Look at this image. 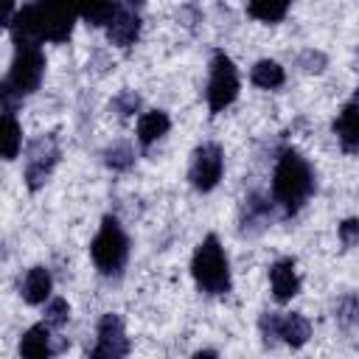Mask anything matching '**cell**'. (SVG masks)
Returning <instances> with one entry per match:
<instances>
[{"label": "cell", "instance_id": "cell-1", "mask_svg": "<svg viewBox=\"0 0 359 359\" xmlns=\"http://www.w3.org/2000/svg\"><path fill=\"white\" fill-rule=\"evenodd\" d=\"M79 11L65 8V6H45V3H28L17 8V17L11 22V39L14 45L31 42H67L73 34Z\"/></svg>", "mask_w": 359, "mask_h": 359}, {"label": "cell", "instance_id": "cell-2", "mask_svg": "<svg viewBox=\"0 0 359 359\" xmlns=\"http://www.w3.org/2000/svg\"><path fill=\"white\" fill-rule=\"evenodd\" d=\"M314 194V171L297 149H283L272 171V202L283 216H294Z\"/></svg>", "mask_w": 359, "mask_h": 359}, {"label": "cell", "instance_id": "cell-3", "mask_svg": "<svg viewBox=\"0 0 359 359\" xmlns=\"http://www.w3.org/2000/svg\"><path fill=\"white\" fill-rule=\"evenodd\" d=\"M42 73H45V53H42V48L31 45V42L14 45V59H11V67H8L6 79H3V87H0L3 107H6L3 112H14L17 101H22L34 90H39Z\"/></svg>", "mask_w": 359, "mask_h": 359}, {"label": "cell", "instance_id": "cell-4", "mask_svg": "<svg viewBox=\"0 0 359 359\" xmlns=\"http://www.w3.org/2000/svg\"><path fill=\"white\" fill-rule=\"evenodd\" d=\"M191 275H194V283L199 286V292L205 294H227L233 280H230V264H227V255H224V247L219 241L216 233H208L199 247L194 250V258H191Z\"/></svg>", "mask_w": 359, "mask_h": 359}, {"label": "cell", "instance_id": "cell-5", "mask_svg": "<svg viewBox=\"0 0 359 359\" xmlns=\"http://www.w3.org/2000/svg\"><path fill=\"white\" fill-rule=\"evenodd\" d=\"M90 255H93V264L101 275L112 278V275L123 272V266L129 261V238H126V233L115 216L101 219V227L90 244Z\"/></svg>", "mask_w": 359, "mask_h": 359}, {"label": "cell", "instance_id": "cell-6", "mask_svg": "<svg viewBox=\"0 0 359 359\" xmlns=\"http://www.w3.org/2000/svg\"><path fill=\"white\" fill-rule=\"evenodd\" d=\"M208 109L210 115L227 109L236 95H238V70L233 65V59L224 50H216L210 59V76H208Z\"/></svg>", "mask_w": 359, "mask_h": 359}, {"label": "cell", "instance_id": "cell-7", "mask_svg": "<svg viewBox=\"0 0 359 359\" xmlns=\"http://www.w3.org/2000/svg\"><path fill=\"white\" fill-rule=\"evenodd\" d=\"M59 157H62V151H59V140L53 135H39L36 140L28 143V149H25V185H28V191H39L48 182Z\"/></svg>", "mask_w": 359, "mask_h": 359}, {"label": "cell", "instance_id": "cell-8", "mask_svg": "<svg viewBox=\"0 0 359 359\" xmlns=\"http://www.w3.org/2000/svg\"><path fill=\"white\" fill-rule=\"evenodd\" d=\"M222 171H224V151L219 143H202L194 149L191 165H188V182L199 194L213 191L222 180Z\"/></svg>", "mask_w": 359, "mask_h": 359}, {"label": "cell", "instance_id": "cell-9", "mask_svg": "<svg viewBox=\"0 0 359 359\" xmlns=\"http://www.w3.org/2000/svg\"><path fill=\"white\" fill-rule=\"evenodd\" d=\"M129 353V337L123 328V320L118 314H104L95 328V348L87 353V359H126Z\"/></svg>", "mask_w": 359, "mask_h": 359}, {"label": "cell", "instance_id": "cell-10", "mask_svg": "<svg viewBox=\"0 0 359 359\" xmlns=\"http://www.w3.org/2000/svg\"><path fill=\"white\" fill-rule=\"evenodd\" d=\"M56 337L50 334V325L48 323H36L31 325L22 337H20V356L22 359H50L53 353H59L67 342H53Z\"/></svg>", "mask_w": 359, "mask_h": 359}, {"label": "cell", "instance_id": "cell-11", "mask_svg": "<svg viewBox=\"0 0 359 359\" xmlns=\"http://www.w3.org/2000/svg\"><path fill=\"white\" fill-rule=\"evenodd\" d=\"M334 135L345 154H359V95H353L334 118Z\"/></svg>", "mask_w": 359, "mask_h": 359}, {"label": "cell", "instance_id": "cell-12", "mask_svg": "<svg viewBox=\"0 0 359 359\" xmlns=\"http://www.w3.org/2000/svg\"><path fill=\"white\" fill-rule=\"evenodd\" d=\"M269 286L278 303H289L294 294H300V275H297L294 258H278L269 266Z\"/></svg>", "mask_w": 359, "mask_h": 359}, {"label": "cell", "instance_id": "cell-13", "mask_svg": "<svg viewBox=\"0 0 359 359\" xmlns=\"http://www.w3.org/2000/svg\"><path fill=\"white\" fill-rule=\"evenodd\" d=\"M140 36V14L135 6H121L115 20L107 28V39L115 48H132Z\"/></svg>", "mask_w": 359, "mask_h": 359}, {"label": "cell", "instance_id": "cell-14", "mask_svg": "<svg viewBox=\"0 0 359 359\" xmlns=\"http://www.w3.org/2000/svg\"><path fill=\"white\" fill-rule=\"evenodd\" d=\"M272 208H275L272 199H266L261 194H250L241 205V230L244 233H258L261 227H266L269 219H272Z\"/></svg>", "mask_w": 359, "mask_h": 359}, {"label": "cell", "instance_id": "cell-15", "mask_svg": "<svg viewBox=\"0 0 359 359\" xmlns=\"http://www.w3.org/2000/svg\"><path fill=\"white\" fill-rule=\"evenodd\" d=\"M50 289H53V278L48 272V266H31L20 283V294L28 306H39L50 297Z\"/></svg>", "mask_w": 359, "mask_h": 359}, {"label": "cell", "instance_id": "cell-16", "mask_svg": "<svg viewBox=\"0 0 359 359\" xmlns=\"http://www.w3.org/2000/svg\"><path fill=\"white\" fill-rule=\"evenodd\" d=\"M309 337H311V323L303 314H297V311L280 314V323H278V339L280 342H286L289 348H303L309 342Z\"/></svg>", "mask_w": 359, "mask_h": 359}, {"label": "cell", "instance_id": "cell-17", "mask_svg": "<svg viewBox=\"0 0 359 359\" xmlns=\"http://www.w3.org/2000/svg\"><path fill=\"white\" fill-rule=\"evenodd\" d=\"M168 126H171V118H168L163 109H149V112H143V115L137 118V140H140V146L157 143V140L168 132Z\"/></svg>", "mask_w": 359, "mask_h": 359}, {"label": "cell", "instance_id": "cell-18", "mask_svg": "<svg viewBox=\"0 0 359 359\" xmlns=\"http://www.w3.org/2000/svg\"><path fill=\"white\" fill-rule=\"evenodd\" d=\"M250 81L255 87H261V90H275V87H280L286 81V73H283V67L275 59H261V62L252 65Z\"/></svg>", "mask_w": 359, "mask_h": 359}, {"label": "cell", "instance_id": "cell-19", "mask_svg": "<svg viewBox=\"0 0 359 359\" xmlns=\"http://www.w3.org/2000/svg\"><path fill=\"white\" fill-rule=\"evenodd\" d=\"M22 149V129L14 112H3V160H14Z\"/></svg>", "mask_w": 359, "mask_h": 359}, {"label": "cell", "instance_id": "cell-20", "mask_svg": "<svg viewBox=\"0 0 359 359\" xmlns=\"http://www.w3.org/2000/svg\"><path fill=\"white\" fill-rule=\"evenodd\" d=\"M289 11V3H269V0H255L247 6V14L258 22H280Z\"/></svg>", "mask_w": 359, "mask_h": 359}, {"label": "cell", "instance_id": "cell-21", "mask_svg": "<svg viewBox=\"0 0 359 359\" xmlns=\"http://www.w3.org/2000/svg\"><path fill=\"white\" fill-rule=\"evenodd\" d=\"M104 163H107L112 171H126V168H132V163H135V149H132L129 143H123V140H115L112 146L104 149Z\"/></svg>", "mask_w": 359, "mask_h": 359}, {"label": "cell", "instance_id": "cell-22", "mask_svg": "<svg viewBox=\"0 0 359 359\" xmlns=\"http://www.w3.org/2000/svg\"><path fill=\"white\" fill-rule=\"evenodd\" d=\"M118 8H121V3H98V6H87V8L81 11V20H84L87 25H93V28H109V22L115 20Z\"/></svg>", "mask_w": 359, "mask_h": 359}, {"label": "cell", "instance_id": "cell-23", "mask_svg": "<svg viewBox=\"0 0 359 359\" xmlns=\"http://www.w3.org/2000/svg\"><path fill=\"white\" fill-rule=\"evenodd\" d=\"M67 320H70V306H67V300H65V297H50L48 306H45V323H48L50 328H62V325H67Z\"/></svg>", "mask_w": 359, "mask_h": 359}, {"label": "cell", "instance_id": "cell-24", "mask_svg": "<svg viewBox=\"0 0 359 359\" xmlns=\"http://www.w3.org/2000/svg\"><path fill=\"white\" fill-rule=\"evenodd\" d=\"M337 320L342 325H353L359 320V292H348L339 303H337Z\"/></svg>", "mask_w": 359, "mask_h": 359}, {"label": "cell", "instance_id": "cell-25", "mask_svg": "<svg viewBox=\"0 0 359 359\" xmlns=\"http://www.w3.org/2000/svg\"><path fill=\"white\" fill-rule=\"evenodd\" d=\"M109 109H115L121 118H129V115H135V112L140 109V95H137L135 90H123V93H118V95L112 98Z\"/></svg>", "mask_w": 359, "mask_h": 359}, {"label": "cell", "instance_id": "cell-26", "mask_svg": "<svg viewBox=\"0 0 359 359\" xmlns=\"http://www.w3.org/2000/svg\"><path fill=\"white\" fill-rule=\"evenodd\" d=\"M278 323H280V314H275V311H264V314H261L258 328H261V337H264L266 345L280 342V339H278Z\"/></svg>", "mask_w": 359, "mask_h": 359}, {"label": "cell", "instance_id": "cell-27", "mask_svg": "<svg viewBox=\"0 0 359 359\" xmlns=\"http://www.w3.org/2000/svg\"><path fill=\"white\" fill-rule=\"evenodd\" d=\"M337 236H339L342 247H356V244H359V219H345V222L339 224Z\"/></svg>", "mask_w": 359, "mask_h": 359}, {"label": "cell", "instance_id": "cell-28", "mask_svg": "<svg viewBox=\"0 0 359 359\" xmlns=\"http://www.w3.org/2000/svg\"><path fill=\"white\" fill-rule=\"evenodd\" d=\"M297 65H300L306 73H320V70L325 67V56L317 53V50H306V53H300Z\"/></svg>", "mask_w": 359, "mask_h": 359}, {"label": "cell", "instance_id": "cell-29", "mask_svg": "<svg viewBox=\"0 0 359 359\" xmlns=\"http://www.w3.org/2000/svg\"><path fill=\"white\" fill-rule=\"evenodd\" d=\"M191 359H219V356H216V351H196Z\"/></svg>", "mask_w": 359, "mask_h": 359}]
</instances>
